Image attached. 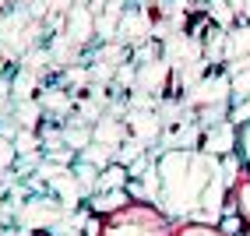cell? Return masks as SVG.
I'll return each mask as SVG.
<instances>
[{"label": "cell", "instance_id": "33", "mask_svg": "<svg viewBox=\"0 0 250 236\" xmlns=\"http://www.w3.org/2000/svg\"><path fill=\"white\" fill-rule=\"evenodd\" d=\"M236 151H240V159H243V170L250 173V124L240 127V145H236Z\"/></svg>", "mask_w": 250, "mask_h": 236}, {"label": "cell", "instance_id": "30", "mask_svg": "<svg viewBox=\"0 0 250 236\" xmlns=\"http://www.w3.org/2000/svg\"><path fill=\"white\" fill-rule=\"evenodd\" d=\"M134 78H138V64H134V60H130V64H120V67H116V74H113V81H116L120 88H134Z\"/></svg>", "mask_w": 250, "mask_h": 236}, {"label": "cell", "instance_id": "26", "mask_svg": "<svg viewBox=\"0 0 250 236\" xmlns=\"http://www.w3.org/2000/svg\"><path fill=\"white\" fill-rule=\"evenodd\" d=\"M42 159H46V151H28V155H18V159H14V180L32 176L42 166Z\"/></svg>", "mask_w": 250, "mask_h": 236}, {"label": "cell", "instance_id": "11", "mask_svg": "<svg viewBox=\"0 0 250 236\" xmlns=\"http://www.w3.org/2000/svg\"><path fill=\"white\" fill-rule=\"evenodd\" d=\"M63 21H67V39L74 46H88L95 39V14L88 11V4H74L67 14H63Z\"/></svg>", "mask_w": 250, "mask_h": 236}, {"label": "cell", "instance_id": "20", "mask_svg": "<svg viewBox=\"0 0 250 236\" xmlns=\"http://www.w3.org/2000/svg\"><path fill=\"white\" fill-rule=\"evenodd\" d=\"M173 236H226L219 226L211 222H194V218H183V222H173Z\"/></svg>", "mask_w": 250, "mask_h": 236}, {"label": "cell", "instance_id": "2", "mask_svg": "<svg viewBox=\"0 0 250 236\" xmlns=\"http://www.w3.org/2000/svg\"><path fill=\"white\" fill-rule=\"evenodd\" d=\"M99 236H173V218L159 205L130 201L127 208L103 218V233Z\"/></svg>", "mask_w": 250, "mask_h": 236}, {"label": "cell", "instance_id": "38", "mask_svg": "<svg viewBox=\"0 0 250 236\" xmlns=\"http://www.w3.org/2000/svg\"><path fill=\"white\" fill-rule=\"evenodd\" d=\"M0 236H7V229H0Z\"/></svg>", "mask_w": 250, "mask_h": 236}, {"label": "cell", "instance_id": "35", "mask_svg": "<svg viewBox=\"0 0 250 236\" xmlns=\"http://www.w3.org/2000/svg\"><path fill=\"white\" fill-rule=\"evenodd\" d=\"M229 4H232V11H236L240 18H243V0H229Z\"/></svg>", "mask_w": 250, "mask_h": 236}, {"label": "cell", "instance_id": "6", "mask_svg": "<svg viewBox=\"0 0 250 236\" xmlns=\"http://www.w3.org/2000/svg\"><path fill=\"white\" fill-rule=\"evenodd\" d=\"M236 145H240V127L232 124V120H219V124L205 127V134H201V151H208V155H219V159L232 155V151H236Z\"/></svg>", "mask_w": 250, "mask_h": 236}, {"label": "cell", "instance_id": "31", "mask_svg": "<svg viewBox=\"0 0 250 236\" xmlns=\"http://www.w3.org/2000/svg\"><path fill=\"white\" fill-rule=\"evenodd\" d=\"M39 103H42V109H71V99L60 92H42Z\"/></svg>", "mask_w": 250, "mask_h": 236}, {"label": "cell", "instance_id": "10", "mask_svg": "<svg viewBox=\"0 0 250 236\" xmlns=\"http://www.w3.org/2000/svg\"><path fill=\"white\" fill-rule=\"evenodd\" d=\"M201 134L205 127L197 124V116H190V120H180L173 127H162L159 145L162 148H201Z\"/></svg>", "mask_w": 250, "mask_h": 236}, {"label": "cell", "instance_id": "18", "mask_svg": "<svg viewBox=\"0 0 250 236\" xmlns=\"http://www.w3.org/2000/svg\"><path fill=\"white\" fill-rule=\"evenodd\" d=\"M236 18H240V14L232 11L229 0H208V21H211L215 28H232V25H236Z\"/></svg>", "mask_w": 250, "mask_h": 236}, {"label": "cell", "instance_id": "13", "mask_svg": "<svg viewBox=\"0 0 250 236\" xmlns=\"http://www.w3.org/2000/svg\"><path fill=\"white\" fill-rule=\"evenodd\" d=\"M130 201H134V197L127 194V187H120V191H99V194H92V197L85 201V205H88V212H95V215L106 218V215H113V212L127 208Z\"/></svg>", "mask_w": 250, "mask_h": 236}, {"label": "cell", "instance_id": "3", "mask_svg": "<svg viewBox=\"0 0 250 236\" xmlns=\"http://www.w3.org/2000/svg\"><path fill=\"white\" fill-rule=\"evenodd\" d=\"M71 212L60 205V201L42 191L39 197H28L25 205H18V212H14V222H18L21 233H49L57 222H63Z\"/></svg>", "mask_w": 250, "mask_h": 236}, {"label": "cell", "instance_id": "27", "mask_svg": "<svg viewBox=\"0 0 250 236\" xmlns=\"http://www.w3.org/2000/svg\"><path fill=\"white\" fill-rule=\"evenodd\" d=\"M63 141H67L74 151H81V148H85V145L92 141V127H85L81 120H74L71 127H63Z\"/></svg>", "mask_w": 250, "mask_h": 236}, {"label": "cell", "instance_id": "15", "mask_svg": "<svg viewBox=\"0 0 250 236\" xmlns=\"http://www.w3.org/2000/svg\"><path fill=\"white\" fill-rule=\"evenodd\" d=\"M247 53H250V18L226 28V60H236V57H247Z\"/></svg>", "mask_w": 250, "mask_h": 236}, {"label": "cell", "instance_id": "21", "mask_svg": "<svg viewBox=\"0 0 250 236\" xmlns=\"http://www.w3.org/2000/svg\"><path fill=\"white\" fill-rule=\"evenodd\" d=\"M229 106L232 103H208V106H197L194 116H197V124H201V127H211L219 120H229Z\"/></svg>", "mask_w": 250, "mask_h": 236}, {"label": "cell", "instance_id": "8", "mask_svg": "<svg viewBox=\"0 0 250 236\" xmlns=\"http://www.w3.org/2000/svg\"><path fill=\"white\" fill-rule=\"evenodd\" d=\"M169 81H173V64L166 60V57H155V60L138 64V78H134V88H138V92L162 95Z\"/></svg>", "mask_w": 250, "mask_h": 236}, {"label": "cell", "instance_id": "5", "mask_svg": "<svg viewBox=\"0 0 250 236\" xmlns=\"http://www.w3.org/2000/svg\"><path fill=\"white\" fill-rule=\"evenodd\" d=\"M145 39H152V14L148 7H124L120 25H116V43L124 46H141Z\"/></svg>", "mask_w": 250, "mask_h": 236}, {"label": "cell", "instance_id": "36", "mask_svg": "<svg viewBox=\"0 0 250 236\" xmlns=\"http://www.w3.org/2000/svg\"><path fill=\"white\" fill-rule=\"evenodd\" d=\"M7 4H11V0H0V18H4V11H7Z\"/></svg>", "mask_w": 250, "mask_h": 236}, {"label": "cell", "instance_id": "4", "mask_svg": "<svg viewBox=\"0 0 250 236\" xmlns=\"http://www.w3.org/2000/svg\"><path fill=\"white\" fill-rule=\"evenodd\" d=\"M183 103H187L190 109L208 106V103H229V74H222V71H208L194 88H187Z\"/></svg>", "mask_w": 250, "mask_h": 236}, {"label": "cell", "instance_id": "37", "mask_svg": "<svg viewBox=\"0 0 250 236\" xmlns=\"http://www.w3.org/2000/svg\"><path fill=\"white\" fill-rule=\"evenodd\" d=\"M240 236H250V226H247V229H243V233H240Z\"/></svg>", "mask_w": 250, "mask_h": 236}, {"label": "cell", "instance_id": "16", "mask_svg": "<svg viewBox=\"0 0 250 236\" xmlns=\"http://www.w3.org/2000/svg\"><path fill=\"white\" fill-rule=\"evenodd\" d=\"M127 180H130L127 166H124V162H109L106 170H99V180H95V194H99V191H120V187H127Z\"/></svg>", "mask_w": 250, "mask_h": 236}, {"label": "cell", "instance_id": "32", "mask_svg": "<svg viewBox=\"0 0 250 236\" xmlns=\"http://www.w3.org/2000/svg\"><path fill=\"white\" fill-rule=\"evenodd\" d=\"M229 120L236 124V127L250 124V99H243V103H232V106H229Z\"/></svg>", "mask_w": 250, "mask_h": 236}, {"label": "cell", "instance_id": "24", "mask_svg": "<svg viewBox=\"0 0 250 236\" xmlns=\"http://www.w3.org/2000/svg\"><path fill=\"white\" fill-rule=\"evenodd\" d=\"M36 71H32V67H25V71L18 74V78H14L11 81V99H14V103H21V99H32V88H36Z\"/></svg>", "mask_w": 250, "mask_h": 236}, {"label": "cell", "instance_id": "14", "mask_svg": "<svg viewBox=\"0 0 250 236\" xmlns=\"http://www.w3.org/2000/svg\"><path fill=\"white\" fill-rule=\"evenodd\" d=\"M226 212H236L243 222L250 226V173L243 170L236 176V183L229 187V201H226Z\"/></svg>", "mask_w": 250, "mask_h": 236}, {"label": "cell", "instance_id": "19", "mask_svg": "<svg viewBox=\"0 0 250 236\" xmlns=\"http://www.w3.org/2000/svg\"><path fill=\"white\" fill-rule=\"evenodd\" d=\"M14 159H18V151H14V138L0 134V180H4V183H14Z\"/></svg>", "mask_w": 250, "mask_h": 236}, {"label": "cell", "instance_id": "28", "mask_svg": "<svg viewBox=\"0 0 250 236\" xmlns=\"http://www.w3.org/2000/svg\"><path fill=\"white\" fill-rule=\"evenodd\" d=\"M243 99H250V71L229 74V103H243Z\"/></svg>", "mask_w": 250, "mask_h": 236}, {"label": "cell", "instance_id": "23", "mask_svg": "<svg viewBox=\"0 0 250 236\" xmlns=\"http://www.w3.org/2000/svg\"><path fill=\"white\" fill-rule=\"evenodd\" d=\"M14 151L18 155H28V151H42V138L36 127H18V134H14Z\"/></svg>", "mask_w": 250, "mask_h": 236}, {"label": "cell", "instance_id": "29", "mask_svg": "<svg viewBox=\"0 0 250 236\" xmlns=\"http://www.w3.org/2000/svg\"><path fill=\"white\" fill-rule=\"evenodd\" d=\"M219 229L226 233V236H240L243 229H247V222L236 215V212H222V218H219Z\"/></svg>", "mask_w": 250, "mask_h": 236}, {"label": "cell", "instance_id": "12", "mask_svg": "<svg viewBox=\"0 0 250 236\" xmlns=\"http://www.w3.org/2000/svg\"><path fill=\"white\" fill-rule=\"evenodd\" d=\"M130 138V130H127V120H120V116H99V120L92 124V141H103V145H113V148H120L124 141Z\"/></svg>", "mask_w": 250, "mask_h": 236}, {"label": "cell", "instance_id": "34", "mask_svg": "<svg viewBox=\"0 0 250 236\" xmlns=\"http://www.w3.org/2000/svg\"><path fill=\"white\" fill-rule=\"evenodd\" d=\"M46 4H49V11H53V14H67L78 0H46Z\"/></svg>", "mask_w": 250, "mask_h": 236}, {"label": "cell", "instance_id": "22", "mask_svg": "<svg viewBox=\"0 0 250 236\" xmlns=\"http://www.w3.org/2000/svg\"><path fill=\"white\" fill-rule=\"evenodd\" d=\"M74 176L81 183V191H85V201L95 194V180H99V166L85 162V159H74Z\"/></svg>", "mask_w": 250, "mask_h": 236}, {"label": "cell", "instance_id": "1", "mask_svg": "<svg viewBox=\"0 0 250 236\" xmlns=\"http://www.w3.org/2000/svg\"><path fill=\"white\" fill-rule=\"evenodd\" d=\"M222 159L208 155L201 148H162L155 159L159 170V208L173 218H194L201 212V197L208 191L211 176L219 173Z\"/></svg>", "mask_w": 250, "mask_h": 236}, {"label": "cell", "instance_id": "7", "mask_svg": "<svg viewBox=\"0 0 250 236\" xmlns=\"http://www.w3.org/2000/svg\"><path fill=\"white\" fill-rule=\"evenodd\" d=\"M46 191L53 194L67 212H78L81 205H85V191H81V183H78V176H74V166H63V170H57L53 176H49Z\"/></svg>", "mask_w": 250, "mask_h": 236}, {"label": "cell", "instance_id": "17", "mask_svg": "<svg viewBox=\"0 0 250 236\" xmlns=\"http://www.w3.org/2000/svg\"><path fill=\"white\" fill-rule=\"evenodd\" d=\"M78 159H85V162L99 166V170H106L109 162H116V148L113 145H103V141H88L85 148L78 151Z\"/></svg>", "mask_w": 250, "mask_h": 236}, {"label": "cell", "instance_id": "25", "mask_svg": "<svg viewBox=\"0 0 250 236\" xmlns=\"http://www.w3.org/2000/svg\"><path fill=\"white\" fill-rule=\"evenodd\" d=\"M39 113H42L39 99H21L18 109H14V120H18V127H36L39 124Z\"/></svg>", "mask_w": 250, "mask_h": 236}, {"label": "cell", "instance_id": "9", "mask_svg": "<svg viewBox=\"0 0 250 236\" xmlns=\"http://www.w3.org/2000/svg\"><path fill=\"white\" fill-rule=\"evenodd\" d=\"M124 120H127L130 138H138L148 148L159 145V138H162V116H159V109H130V113H124Z\"/></svg>", "mask_w": 250, "mask_h": 236}]
</instances>
